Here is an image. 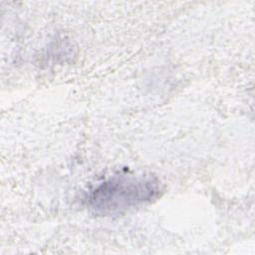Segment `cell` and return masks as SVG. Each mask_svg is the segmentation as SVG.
Masks as SVG:
<instances>
[{"label": "cell", "mask_w": 255, "mask_h": 255, "mask_svg": "<svg viewBox=\"0 0 255 255\" xmlns=\"http://www.w3.org/2000/svg\"><path fill=\"white\" fill-rule=\"evenodd\" d=\"M159 191L160 182L153 175L119 174L94 187L85 200L93 213L112 216L151 201Z\"/></svg>", "instance_id": "6da1fadb"}]
</instances>
